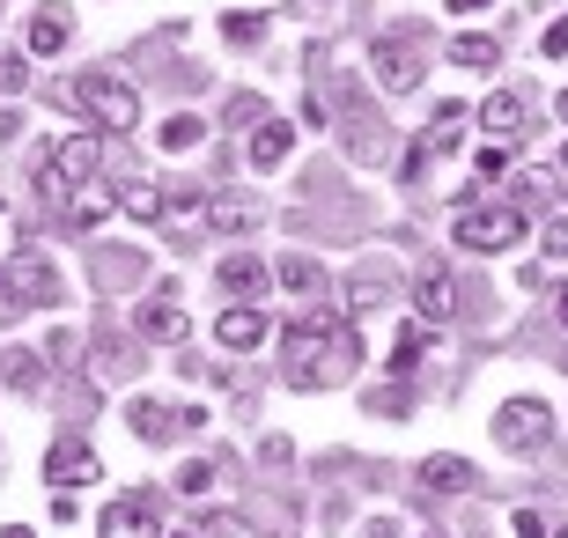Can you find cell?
I'll use <instances>...</instances> for the list:
<instances>
[{"instance_id": "6da1fadb", "label": "cell", "mask_w": 568, "mask_h": 538, "mask_svg": "<svg viewBox=\"0 0 568 538\" xmlns=\"http://www.w3.org/2000/svg\"><path fill=\"white\" fill-rule=\"evenodd\" d=\"M97 163H104L97 133H74V141L52 148V163H44L38 192H44V200H74V185H89V177H97Z\"/></svg>"}, {"instance_id": "7a4b0ae2", "label": "cell", "mask_w": 568, "mask_h": 538, "mask_svg": "<svg viewBox=\"0 0 568 538\" xmlns=\"http://www.w3.org/2000/svg\"><path fill=\"white\" fill-rule=\"evenodd\" d=\"M74 97H82V111L97 125H111V133H133V125H141V97H133L119 74H89V82H74Z\"/></svg>"}, {"instance_id": "3957f363", "label": "cell", "mask_w": 568, "mask_h": 538, "mask_svg": "<svg viewBox=\"0 0 568 538\" xmlns=\"http://www.w3.org/2000/svg\"><path fill=\"white\" fill-rule=\"evenodd\" d=\"M450 236H458L465 251H509L517 236H525V214L517 207H465Z\"/></svg>"}, {"instance_id": "277c9868", "label": "cell", "mask_w": 568, "mask_h": 538, "mask_svg": "<svg viewBox=\"0 0 568 538\" xmlns=\"http://www.w3.org/2000/svg\"><path fill=\"white\" fill-rule=\"evenodd\" d=\"M547 406H539V398H503V414H495V435H503V450H539V443H547Z\"/></svg>"}, {"instance_id": "5b68a950", "label": "cell", "mask_w": 568, "mask_h": 538, "mask_svg": "<svg viewBox=\"0 0 568 538\" xmlns=\"http://www.w3.org/2000/svg\"><path fill=\"white\" fill-rule=\"evenodd\" d=\"M8 295H16V303H60V281H52V266H44L30 244L8 258Z\"/></svg>"}, {"instance_id": "8992f818", "label": "cell", "mask_w": 568, "mask_h": 538, "mask_svg": "<svg viewBox=\"0 0 568 538\" xmlns=\"http://www.w3.org/2000/svg\"><path fill=\"white\" fill-rule=\"evenodd\" d=\"M377 82L392 89V97H406V89L422 82V44L414 38H377Z\"/></svg>"}, {"instance_id": "52a82bcc", "label": "cell", "mask_w": 568, "mask_h": 538, "mask_svg": "<svg viewBox=\"0 0 568 538\" xmlns=\"http://www.w3.org/2000/svg\"><path fill=\"white\" fill-rule=\"evenodd\" d=\"M97 538H163V524H155V509H148L141 495H126V501H111V509H104Z\"/></svg>"}, {"instance_id": "ba28073f", "label": "cell", "mask_w": 568, "mask_h": 538, "mask_svg": "<svg viewBox=\"0 0 568 538\" xmlns=\"http://www.w3.org/2000/svg\"><path fill=\"white\" fill-rule=\"evenodd\" d=\"M44 479H52V487H89V479H97V450H89V443H52Z\"/></svg>"}, {"instance_id": "9c48e42d", "label": "cell", "mask_w": 568, "mask_h": 538, "mask_svg": "<svg viewBox=\"0 0 568 538\" xmlns=\"http://www.w3.org/2000/svg\"><path fill=\"white\" fill-rule=\"evenodd\" d=\"M258 222H266L258 200H207V229H214V236H252Z\"/></svg>"}, {"instance_id": "30bf717a", "label": "cell", "mask_w": 568, "mask_h": 538, "mask_svg": "<svg viewBox=\"0 0 568 538\" xmlns=\"http://www.w3.org/2000/svg\"><path fill=\"white\" fill-rule=\"evenodd\" d=\"M480 125L495 133V141H517V133H525V89H503V97H487V104H480Z\"/></svg>"}, {"instance_id": "8fae6325", "label": "cell", "mask_w": 568, "mask_h": 538, "mask_svg": "<svg viewBox=\"0 0 568 538\" xmlns=\"http://www.w3.org/2000/svg\"><path fill=\"white\" fill-rule=\"evenodd\" d=\"M74 38V16H67V8H38V16H30V52H38V60H52V52H60V44Z\"/></svg>"}, {"instance_id": "7c38bea8", "label": "cell", "mask_w": 568, "mask_h": 538, "mask_svg": "<svg viewBox=\"0 0 568 538\" xmlns=\"http://www.w3.org/2000/svg\"><path fill=\"white\" fill-rule=\"evenodd\" d=\"M214 339H222V347H258V339H266V311H258V303H236V311H222Z\"/></svg>"}, {"instance_id": "4fadbf2b", "label": "cell", "mask_w": 568, "mask_h": 538, "mask_svg": "<svg viewBox=\"0 0 568 538\" xmlns=\"http://www.w3.org/2000/svg\"><path fill=\"white\" fill-rule=\"evenodd\" d=\"M214 281H222L230 295H266V281H274V273H266V258L236 251V258H222V273H214Z\"/></svg>"}, {"instance_id": "5bb4252c", "label": "cell", "mask_w": 568, "mask_h": 538, "mask_svg": "<svg viewBox=\"0 0 568 538\" xmlns=\"http://www.w3.org/2000/svg\"><path fill=\"white\" fill-rule=\"evenodd\" d=\"M422 479L436 487V495H473V479H480V473H473L465 457H428V465H422Z\"/></svg>"}, {"instance_id": "9a60e30c", "label": "cell", "mask_w": 568, "mask_h": 538, "mask_svg": "<svg viewBox=\"0 0 568 538\" xmlns=\"http://www.w3.org/2000/svg\"><path fill=\"white\" fill-rule=\"evenodd\" d=\"M450 273H422V288H414V311H422V325H443L450 317Z\"/></svg>"}, {"instance_id": "2e32d148", "label": "cell", "mask_w": 568, "mask_h": 538, "mask_svg": "<svg viewBox=\"0 0 568 538\" xmlns=\"http://www.w3.org/2000/svg\"><path fill=\"white\" fill-rule=\"evenodd\" d=\"M288 141H295L288 125H281V119H266V125L252 133V163H258V170H274L281 155H288Z\"/></svg>"}, {"instance_id": "e0dca14e", "label": "cell", "mask_w": 568, "mask_h": 538, "mask_svg": "<svg viewBox=\"0 0 568 538\" xmlns=\"http://www.w3.org/2000/svg\"><path fill=\"white\" fill-rule=\"evenodd\" d=\"M133 435H141V443H170V435H178V414H163L155 398H141V406H133Z\"/></svg>"}, {"instance_id": "ac0fdd59", "label": "cell", "mask_w": 568, "mask_h": 538, "mask_svg": "<svg viewBox=\"0 0 568 538\" xmlns=\"http://www.w3.org/2000/svg\"><path fill=\"white\" fill-rule=\"evenodd\" d=\"M141 332H148V339H185V311H178V303H148Z\"/></svg>"}, {"instance_id": "d6986e66", "label": "cell", "mask_w": 568, "mask_h": 538, "mask_svg": "<svg viewBox=\"0 0 568 538\" xmlns=\"http://www.w3.org/2000/svg\"><path fill=\"white\" fill-rule=\"evenodd\" d=\"M450 60H458V67H495V60H503V44H495V38H450Z\"/></svg>"}, {"instance_id": "ffe728a7", "label": "cell", "mask_w": 568, "mask_h": 538, "mask_svg": "<svg viewBox=\"0 0 568 538\" xmlns=\"http://www.w3.org/2000/svg\"><path fill=\"white\" fill-rule=\"evenodd\" d=\"M465 119H473V111H465V104H443V111H436V119H428V141H436V148H458V133H465Z\"/></svg>"}, {"instance_id": "44dd1931", "label": "cell", "mask_w": 568, "mask_h": 538, "mask_svg": "<svg viewBox=\"0 0 568 538\" xmlns=\"http://www.w3.org/2000/svg\"><path fill=\"white\" fill-rule=\"evenodd\" d=\"M119 207H126L133 222H155V214H163V192H155V185H126V192H119Z\"/></svg>"}, {"instance_id": "7402d4cb", "label": "cell", "mask_w": 568, "mask_h": 538, "mask_svg": "<svg viewBox=\"0 0 568 538\" xmlns=\"http://www.w3.org/2000/svg\"><path fill=\"white\" fill-rule=\"evenodd\" d=\"M67 214H74L82 229H97V222L111 214V200H104V192H74V200H67Z\"/></svg>"}, {"instance_id": "603a6c76", "label": "cell", "mask_w": 568, "mask_h": 538, "mask_svg": "<svg viewBox=\"0 0 568 538\" xmlns=\"http://www.w3.org/2000/svg\"><path fill=\"white\" fill-rule=\"evenodd\" d=\"M503 170H509V141H487L480 155H473V177H480V185H487V177H503Z\"/></svg>"}, {"instance_id": "cb8c5ba5", "label": "cell", "mask_w": 568, "mask_h": 538, "mask_svg": "<svg viewBox=\"0 0 568 538\" xmlns=\"http://www.w3.org/2000/svg\"><path fill=\"white\" fill-rule=\"evenodd\" d=\"M281 281H288L295 295H317V266L311 258H281Z\"/></svg>"}, {"instance_id": "d4e9b609", "label": "cell", "mask_w": 568, "mask_h": 538, "mask_svg": "<svg viewBox=\"0 0 568 538\" xmlns=\"http://www.w3.org/2000/svg\"><path fill=\"white\" fill-rule=\"evenodd\" d=\"M222 38H230V44H258V38H266V16H230V22H222Z\"/></svg>"}, {"instance_id": "484cf974", "label": "cell", "mask_w": 568, "mask_h": 538, "mask_svg": "<svg viewBox=\"0 0 568 538\" xmlns=\"http://www.w3.org/2000/svg\"><path fill=\"white\" fill-rule=\"evenodd\" d=\"M414 369H422V332H406L399 354H392V376H414Z\"/></svg>"}, {"instance_id": "4316f807", "label": "cell", "mask_w": 568, "mask_h": 538, "mask_svg": "<svg viewBox=\"0 0 568 538\" xmlns=\"http://www.w3.org/2000/svg\"><path fill=\"white\" fill-rule=\"evenodd\" d=\"M200 133H207V125H200V119H170V125H163V148H192V141H200Z\"/></svg>"}, {"instance_id": "83f0119b", "label": "cell", "mask_w": 568, "mask_h": 538, "mask_svg": "<svg viewBox=\"0 0 568 538\" xmlns=\"http://www.w3.org/2000/svg\"><path fill=\"white\" fill-rule=\"evenodd\" d=\"M207 479H214V465H200V457H192L185 473H178V495H207Z\"/></svg>"}, {"instance_id": "f1b7e54d", "label": "cell", "mask_w": 568, "mask_h": 538, "mask_svg": "<svg viewBox=\"0 0 568 538\" xmlns=\"http://www.w3.org/2000/svg\"><path fill=\"white\" fill-rule=\"evenodd\" d=\"M8 384H16V392H38V384H44V369L30 362V354H16V369H8Z\"/></svg>"}, {"instance_id": "f546056e", "label": "cell", "mask_w": 568, "mask_h": 538, "mask_svg": "<svg viewBox=\"0 0 568 538\" xmlns=\"http://www.w3.org/2000/svg\"><path fill=\"white\" fill-rule=\"evenodd\" d=\"M539 200H547V177L525 170V177H517V207H539Z\"/></svg>"}, {"instance_id": "4dcf8cb0", "label": "cell", "mask_w": 568, "mask_h": 538, "mask_svg": "<svg viewBox=\"0 0 568 538\" xmlns=\"http://www.w3.org/2000/svg\"><path fill=\"white\" fill-rule=\"evenodd\" d=\"M547 258H561V266H568V214H554V222H547Z\"/></svg>"}, {"instance_id": "1f68e13d", "label": "cell", "mask_w": 568, "mask_h": 538, "mask_svg": "<svg viewBox=\"0 0 568 538\" xmlns=\"http://www.w3.org/2000/svg\"><path fill=\"white\" fill-rule=\"evenodd\" d=\"M539 44H547V60H568V16L547 22V38H539Z\"/></svg>"}, {"instance_id": "d6a6232c", "label": "cell", "mask_w": 568, "mask_h": 538, "mask_svg": "<svg viewBox=\"0 0 568 538\" xmlns=\"http://www.w3.org/2000/svg\"><path fill=\"white\" fill-rule=\"evenodd\" d=\"M509 531H517V538H547V524L531 517V509H517V517H509Z\"/></svg>"}, {"instance_id": "836d02e7", "label": "cell", "mask_w": 568, "mask_h": 538, "mask_svg": "<svg viewBox=\"0 0 568 538\" xmlns=\"http://www.w3.org/2000/svg\"><path fill=\"white\" fill-rule=\"evenodd\" d=\"M450 8H458V16H473V8H487V0H450Z\"/></svg>"}, {"instance_id": "e575fe53", "label": "cell", "mask_w": 568, "mask_h": 538, "mask_svg": "<svg viewBox=\"0 0 568 538\" xmlns=\"http://www.w3.org/2000/svg\"><path fill=\"white\" fill-rule=\"evenodd\" d=\"M554 311H561V332H568V288H561V303H554Z\"/></svg>"}, {"instance_id": "d590c367", "label": "cell", "mask_w": 568, "mask_h": 538, "mask_svg": "<svg viewBox=\"0 0 568 538\" xmlns=\"http://www.w3.org/2000/svg\"><path fill=\"white\" fill-rule=\"evenodd\" d=\"M0 538H30V531H22V524H8V531H0Z\"/></svg>"}, {"instance_id": "8d00e7d4", "label": "cell", "mask_w": 568, "mask_h": 538, "mask_svg": "<svg viewBox=\"0 0 568 538\" xmlns=\"http://www.w3.org/2000/svg\"><path fill=\"white\" fill-rule=\"evenodd\" d=\"M163 538H200V531H163Z\"/></svg>"}, {"instance_id": "74e56055", "label": "cell", "mask_w": 568, "mask_h": 538, "mask_svg": "<svg viewBox=\"0 0 568 538\" xmlns=\"http://www.w3.org/2000/svg\"><path fill=\"white\" fill-rule=\"evenodd\" d=\"M561 119H568V89H561Z\"/></svg>"}, {"instance_id": "f35d334b", "label": "cell", "mask_w": 568, "mask_h": 538, "mask_svg": "<svg viewBox=\"0 0 568 538\" xmlns=\"http://www.w3.org/2000/svg\"><path fill=\"white\" fill-rule=\"evenodd\" d=\"M554 538H568V524H561V531H554Z\"/></svg>"}]
</instances>
